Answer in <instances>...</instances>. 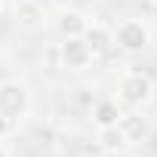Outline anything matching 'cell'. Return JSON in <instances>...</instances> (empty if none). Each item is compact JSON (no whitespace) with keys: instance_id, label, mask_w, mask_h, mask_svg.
<instances>
[{"instance_id":"obj_6","label":"cell","mask_w":157,"mask_h":157,"mask_svg":"<svg viewBox=\"0 0 157 157\" xmlns=\"http://www.w3.org/2000/svg\"><path fill=\"white\" fill-rule=\"evenodd\" d=\"M90 25H93L90 16H83L80 10H62L59 19H56V28H59L62 37H68V40H71V37H83Z\"/></svg>"},{"instance_id":"obj_3","label":"cell","mask_w":157,"mask_h":157,"mask_svg":"<svg viewBox=\"0 0 157 157\" xmlns=\"http://www.w3.org/2000/svg\"><path fill=\"white\" fill-rule=\"evenodd\" d=\"M28 111V90L19 80H3L0 83V117H6L10 123Z\"/></svg>"},{"instance_id":"obj_7","label":"cell","mask_w":157,"mask_h":157,"mask_svg":"<svg viewBox=\"0 0 157 157\" xmlns=\"http://www.w3.org/2000/svg\"><path fill=\"white\" fill-rule=\"evenodd\" d=\"M120 117H123V111H120V102H117L114 96H105V99H99V102L93 105V123H96L99 129L117 126Z\"/></svg>"},{"instance_id":"obj_5","label":"cell","mask_w":157,"mask_h":157,"mask_svg":"<svg viewBox=\"0 0 157 157\" xmlns=\"http://www.w3.org/2000/svg\"><path fill=\"white\" fill-rule=\"evenodd\" d=\"M62 65L68 68V71H83V68H90V62H93V49L83 43V37H65V43H62Z\"/></svg>"},{"instance_id":"obj_9","label":"cell","mask_w":157,"mask_h":157,"mask_svg":"<svg viewBox=\"0 0 157 157\" xmlns=\"http://www.w3.org/2000/svg\"><path fill=\"white\" fill-rule=\"evenodd\" d=\"M83 43H86L93 52H102V49H108V46H111V28H105V25L93 22V25L86 28V34H83Z\"/></svg>"},{"instance_id":"obj_1","label":"cell","mask_w":157,"mask_h":157,"mask_svg":"<svg viewBox=\"0 0 157 157\" xmlns=\"http://www.w3.org/2000/svg\"><path fill=\"white\" fill-rule=\"evenodd\" d=\"M151 96H154V80L145 71H126L117 80V102H123L129 108H139V105L151 102Z\"/></svg>"},{"instance_id":"obj_11","label":"cell","mask_w":157,"mask_h":157,"mask_svg":"<svg viewBox=\"0 0 157 157\" xmlns=\"http://www.w3.org/2000/svg\"><path fill=\"white\" fill-rule=\"evenodd\" d=\"M6 129H10V120H6V117H0V136H3Z\"/></svg>"},{"instance_id":"obj_10","label":"cell","mask_w":157,"mask_h":157,"mask_svg":"<svg viewBox=\"0 0 157 157\" xmlns=\"http://www.w3.org/2000/svg\"><path fill=\"white\" fill-rule=\"evenodd\" d=\"M99 142H102L105 148H123V145H126L120 126H105V129H99Z\"/></svg>"},{"instance_id":"obj_14","label":"cell","mask_w":157,"mask_h":157,"mask_svg":"<svg viewBox=\"0 0 157 157\" xmlns=\"http://www.w3.org/2000/svg\"><path fill=\"white\" fill-rule=\"evenodd\" d=\"M0 6H3V0H0Z\"/></svg>"},{"instance_id":"obj_2","label":"cell","mask_w":157,"mask_h":157,"mask_svg":"<svg viewBox=\"0 0 157 157\" xmlns=\"http://www.w3.org/2000/svg\"><path fill=\"white\" fill-rule=\"evenodd\" d=\"M148 40H151V34H148L145 22H139V19H123L111 31V43L123 52H142L148 46Z\"/></svg>"},{"instance_id":"obj_8","label":"cell","mask_w":157,"mask_h":157,"mask_svg":"<svg viewBox=\"0 0 157 157\" xmlns=\"http://www.w3.org/2000/svg\"><path fill=\"white\" fill-rule=\"evenodd\" d=\"M117 126H120V132H123L126 145H136V142H142V139L148 136V126H145V120H142V117H136V114H123Z\"/></svg>"},{"instance_id":"obj_4","label":"cell","mask_w":157,"mask_h":157,"mask_svg":"<svg viewBox=\"0 0 157 157\" xmlns=\"http://www.w3.org/2000/svg\"><path fill=\"white\" fill-rule=\"evenodd\" d=\"M46 10H43V3H37V0H19L16 3V25L22 28V31H28V34H37V31H43L46 28Z\"/></svg>"},{"instance_id":"obj_13","label":"cell","mask_w":157,"mask_h":157,"mask_svg":"<svg viewBox=\"0 0 157 157\" xmlns=\"http://www.w3.org/2000/svg\"><path fill=\"white\" fill-rule=\"evenodd\" d=\"M145 3H151V6H157V0H145Z\"/></svg>"},{"instance_id":"obj_12","label":"cell","mask_w":157,"mask_h":157,"mask_svg":"<svg viewBox=\"0 0 157 157\" xmlns=\"http://www.w3.org/2000/svg\"><path fill=\"white\" fill-rule=\"evenodd\" d=\"M0 157H10V148H6L3 142H0Z\"/></svg>"}]
</instances>
